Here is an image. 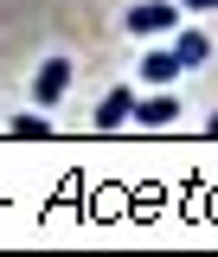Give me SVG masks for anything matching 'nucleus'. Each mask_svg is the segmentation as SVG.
I'll return each instance as SVG.
<instances>
[{
    "label": "nucleus",
    "instance_id": "f257e3e1",
    "mask_svg": "<svg viewBox=\"0 0 218 257\" xmlns=\"http://www.w3.org/2000/svg\"><path fill=\"white\" fill-rule=\"evenodd\" d=\"M180 0H135L122 13V32H135V39H154V32H180Z\"/></svg>",
    "mask_w": 218,
    "mask_h": 257
},
{
    "label": "nucleus",
    "instance_id": "f03ea898",
    "mask_svg": "<svg viewBox=\"0 0 218 257\" xmlns=\"http://www.w3.org/2000/svg\"><path fill=\"white\" fill-rule=\"evenodd\" d=\"M64 96H71V58H45L39 71H32V109H58Z\"/></svg>",
    "mask_w": 218,
    "mask_h": 257
},
{
    "label": "nucleus",
    "instance_id": "7ed1b4c3",
    "mask_svg": "<svg viewBox=\"0 0 218 257\" xmlns=\"http://www.w3.org/2000/svg\"><path fill=\"white\" fill-rule=\"evenodd\" d=\"M135 103H141V96L128 90V84H116V90H103V96H96L90 122L103 128V135H116V128H122V122H135Z\"/></svg>",
    "mask_w": 218,
    "mask_h": 257
},
{
    "label": "nucleus",
    "instance_id": "20e7f679",
    "mask_svg": "<svg viewBox=\"0 0 218 257\" xmlns=\"http://www.w3.org/2000/svg\"><path fill=\"white\" fill-rule=\"evenodd\" d=\"M180 122V96H173V84L167 90H148L141 103H135V128H173Z\"/></svg>",
    "mask_w": 218,
    "mask_h": 257
},
{
    "label": "nucleus",
    "instance_id": "39448f33",
    "mask_svg": "<svg viewBox=\"0 0 218 257\" xmlns=\"http://www.w3.org/2000/svg\"><path fill=\"white\" fill-rule=\"evenodd\" d=\"M180 71H186V64H180V52L167 45V52H148V58L135 64V84H154V90H167V84H180Z\"/></svg>",
    "mask_w": 218,
    "mask_h": 257
},
{
    "label": "nucleus",
    "instance_id": "423d86ee",
    "mask_svg": "<svg viewBox=\"0 0 218 257\" xmlns=\"http://www.w3.org/2000/svg\"><path fill=\"white\" fill-rule=\"evenodd\" d=\"M173 52H180V64H186V71H192V64H205V58H212V32L180 26V32H173Z\"/></svg>",
    "mask_w": 218,
    "mask_h": 257
},
{
    "label": "nucleus",
    "instance_id": "0eeeda50",
    "mask_svg": "<svg viewBox=\"0 0 218 257\" xmlns=\"http://www.w3.org/2000/svg\"><path fill=\"white\" fill-rule=\"evenodd\" d=\"M13 135H20V142H45V135H58V128H52V109H26V116H13Z\"/></svg>",
    "mask_w": 218,
    "mask_h": 257
},
{
    "label": "nucleus",
    "instance_id": "6e6552de",
    "mask_svg": "<svg viewBox=\"0 0 218 257\" xmlns=\"http://www.w3.org/2000/svg\"><path fill=\"white\" fill-rule=\"evenodd\" d=\"M186 13H218V0H180Z\"/></svg>",
    "mask_w": 218,
    "mask_h": 257
},
{
    "label": "nucleus",
    "instance_id": "1a4fd4ad",
    "mask_svg": "<svg viewBox=\"0 0 218 257\" xmlns=\"http://www.w3.org/2000/svg\"><path fill=\"white\" fill-rule=\"evenodd\" d=\"M205 135H218V109H212V116H205Z\"/></svg>",
    "mask_w": 218,
    "mask_h": 257
}]
</instances>
